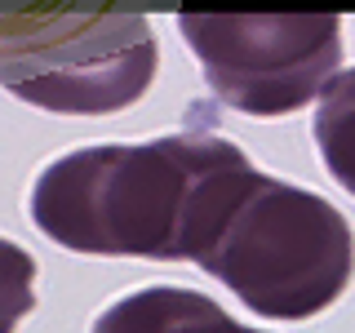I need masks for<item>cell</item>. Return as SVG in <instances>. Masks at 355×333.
<instances>
[{"label":"cell","instance_id":"cell-7","mask_svg":"<svg viewBox=\"0 0 355 333\" xmlns=\"http://www.w3.org/2000/svg\"><path fill=\"white\" fill-rule=\"evenodd\" d=\"M31 307H36V262L22 244L0 236V333H14Z\"/></svg>","mask_w":355,"mask_h":333},{"label":"cell","instance_id":"cell-3","mask_svg":"<svg viewBox=\"0 0 355 333\" xmlns=\"http://www.w3.org/2000/svg\"><path fill=\"white\" fill-rule=\"evenodd\" d=\"M151 22L120 9H9L0 14V89L58 116H111L155 80Z\"/></svg>","mask_w":355,"mask_h":333},{"label":"cell","instance_id":"cell-2","mask_svg":"<svg viewBox=\"0 0 355 333\" xmlns=\"http://www.w3.org/2000/svg\"><path fill=\"white\" fill-rule=\"evenodd\" d=\"M253 316L311 320L351 284L355 236L338 205L271 173H253L196 258Z\"/></svg>","mask_w":355,"mask_h":333},{"label":"cell","instance_id":"cell-6","mask_svg":"<svg viewBox=\"0 0 355 333\" xmlns=\"http://www.w3.org/2000/svg\"><path fill=\"white\" fill-rule=\"evenodd\" d=\"M315 147L329 178L355 196V67L338 71L315 107Z\"/></svg>","mask_w":355,"mask_h":333},{"label":"cell","instance_id":"cell-4","mask_svg":"<svg viewBox=\"0 0 355 333\" xmlns=\"http://www.w3.org/2000/svg\"><path fill=\"white\" fill-rule=\"evenodd\" d=\"M178 31L218 103L244 116H288L324 94L342 67L338 14H182Z\"/></svg>","mask_w":355,"mask_h":333},{"label":"cell","instance_id":"cell-1","mask_svg":"<svg viewBox=\"0 0 355 333\" xmlns=\"http://www.w3.org/2000/svg\"><path fill=\"white\" fill-rule=\"evenodd\" d=\"M253 173L218 133L80 147L31 182V222L71 253L196 262Z\"/></svg>","mask_w":355,"mask_h":333},{"label":"cell","instance_id":"cell-5","mask_svg":"<svg viewBox=\"0 0 355 333\" xmlns=\"http://www.w3.org/2000/svg\"><path fill=\"white\" fill-rule=\"evenodd\" d=\"M94 333H262L227 316L209 293L178 284H151L111 302L94 320Z\"/></svg>","mask_w":355,"mask_h":333}]
</instances>
